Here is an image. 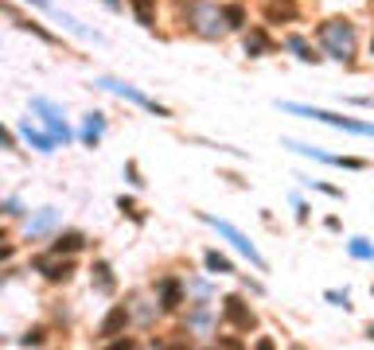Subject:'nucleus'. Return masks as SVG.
<instances>
[{
    "label": "nucleus",
    "instance_id": "nucleus-3",
    "mask_svg": "<svg viewBox=\"0 0 374 350\" xmlns=\"http://www.w3.org/2000/svg\"><path fill=\"white\" fill-rule=\"evenodd\" d=\"M203 218H207V222H211V226H218V233H222V238H230V242H234V245H238V249L246 253V257H250V261H254V265H257V269H266V261H261V253H257V249H254V245H250V242H246V238H242V233H238V230H234V226H230V222H218V218H211V214H203Z\"/></svg>",
    "mask_w": 374,
    "mask_h": 350
},
{
    "label": "nucleus",
    "instance_id": "nucleus-6",
    "mask_svg": "<svg viewBox=\"0 0 374 350\" xmlns=\"http://www.w3.org/2000/svg\"><path fill=\"white\" fill-rule=\"evenodd\" d=\"M35 269H40L47 281H67L70 272H74V265H70V261H55V257H40Z\"/></svg>",
    "mask_w": 374,
    "mask_h": 350
},
{
    "label": "nucleus",
    "instance_id": "nucleus-10",
    "mask_svg": "<svg viewBox=\"0 0 374 350\" xmlns=\"http://www.w3.org/2000/svg\"><path fill=\"white\" fill-rule=\"evenodd\" d=\"M35 109H40V113H47V125H51V133H55V136H63V140H67V125H63V121H59V117H55V109H51L47 106V101H35Z\"/></svg>",
    "mask_w": 374,
    "mask_h": 350
},
{
    "label": "nucleus",
    "instance_id": "nucleus-21",
    "mask_svg": "<svg viewBox=\"0 0 374 350\" xmlns=\"http://www.w3.org/2000/svg\"><path fill=\"white\" fill-rule=\"evenodd\" d=\"M12 257V245H0V261H8Z\"/></svg>",
    "mask_w": 374,
    "mask_h": 350
},
{
    "label": "nucleus",
    "instance_id": "nucleus-9",
    "mask_svg": "<svg viewBox=\"0 0 374 350\" xmlns=\"http://www.w3.org/2000/svg\"><path fill=\"white\" fill-rule=\"evenodd\" d=\"M94 284H98V292H113V269L106 261L94 265Z\"/></svg>",
    "mask_w": 374,
    "mask_h": 350
},
{
    "label": "nucleus",
    "instance_id": "nucleus-20",
    "mask_svg": "<svg viewBox=\"0 0 374 350\" xmlns=\"http://www.w3.org/2000/svg\"><path fill=\"white\" fill-rule=\"evenodd\" d=\"M351 253H355V257H371V245H363V242H355V245H351Z\"/></svg>",
    "mask_w": 374,
    "mask_h": 350
},
{
    "label": "nucleus",
    "instance_id": "nucleus-2",
    "mask_svg": "<svg viewBox=\"0 0 374 350\" xmlns=\"http://www.w3.org/2000/svg\"><path fill=\"white\" fill-rule=\"evenodd\" d=\"M293 113H304V117H316V121H327L335 128H347V133H363V136H374V125L366 121H351V117H339V113H327V109H304V106H288Z\"/></svg>",
    "mask_w": 374,
    "mask_h": 350
},
{
    "label": "nucleus",
    "instance_id": "nucleus-15",
    "mask_svg": "<svg viewBox=\"0 0 374 350\" xmlns=\"http://www.w3.org/2000/svg\"><path fill=\"white\" fill-rule=\"evenodd\" d=\"M222 19H227V28H242V19H246V12L238 8V4H230V8H222Z\"/></svg>",
    "mask_w": 374,
    "mask_h": 350
},
{
    "label": "nucleus",
    "instance_id": "nucleus-12",
    "mask_svg": "<svg viewBox=\"0 0 374 350\" xmlns=\"http://www.w3.org/2000/svg\"><path fill=\"white\" fill-rule=\"evenodd\" d=\"M133 12H137V19L145 28H152V0H133Z\"/></svg>",
    "mask_w": 374,
    "mask_h": 350
},
{
    "label": "nucleus",
    "instance_id": "nucleus-8",
    "mask_svg": "<svg viewBox=\"0 0 374 350\" xmlns=\"http://www.w3.org/2000/svg\"><path fill=\"white\" fill-rule=\"evenodd\" d=\"M160 303H164V311L179 308V281H164V284H160Z\"/></svg>",
    "mask_w": 374,
    "mask_h": 350
},
{
    "label": "nucleus",
    "instance_id": "nucleus-7",
    "mask_svg": "<svg viewBox=\"0 0 374 350\" xmlns=\"http://www.w3.org/2000/svg\"><path fill=\"white\" fill-rule=\"evenodd\" d=\"M125 323H129V311L125 308H113L106 319H101L98 335H101V339H109V335H121V331H125Z\"/></svg>",
    "mask_w": 374,
    "mask_h": 350
},
{
    "label": "nucleus",
    "instance_id": "nucleus-5",
    "mask_svg": "<svg viewBox=\"0 0 374 350\" xmlns=\"http://www.w3.org/2000/svg\"><path fill=\"white\" fill-rule=\"evenodd\" d=\"M222 315H227L238 331H250V327H254V311L238 300V296H227V300H222Z\"/></svg>",
    "mask_w": 374,
    "mask_h": 350
},
{
    "label": "nucleus",
    "instance_id": "nucleus-23",
    "mask_svg": "<svg viewBox=\"0 0 374 350\" xmlns=\"http://www.w3.org/2000/svg\"><path fill=\"white\" fill-rule=\"evenodd\" d=\"M371 55H374V39H371Z\"/></svg>",
    "mask_w": 374,
    "mask_h": 350
},
{
    "label": "nucleus",
    "instance_id": "nucleus-4",
    "mask_svg": "<svg viewBox=\"0 0 374 350\" xmlns=\"http://www.w3.org/2000/svg\"><path fill=\"white\" fill-rule=\"evenodd\" d=\"M101 86H106V90H113V94H125L129 101H137V106H145L148 113H156V117H168V109H164V106H156L152 97H145V94H140V90H133V86H121V82H113V78H101Z\"/></svg>",
    "mask_w": 374,
    "mask_h": 350
},
{
    "label": "nucleus",
    "instance_id": "nucleus-19",
    "mask_svg": "<svg viewBox=\"0 0 374 350\" xmlns=\"http://www.w3.org/2000/svg\"><path fill=\"white\" fill-rule=\"evenodd\" d=\"M0 148H16V136H12L4 125H0Z\"/></svg>",
    "mask_w": 374,
    "mask_h": 350
},
{
    "label": "nucleus",
    "instance_id": "nucleus-18",
    "mask_svg": "<svg viewBox=\"0 0 374 350\" xmlns=\"http://www.w3.org/2000/svg\"><path fill=\"white\" fill-rule=\"evenodd\" d=\"M288 47H293V51H296V55H300V58H316L312 51L304 47V39H288Z\"/></svg>",
    "mask_w": 374,
    "mask_h": 350
},
{
    "label": "nucleus",
    "instance_id": "nucleus-11",
    "mask_svg": "<svg viewBox=\"0 0 374 350\" xmlns=\"http://www.w3.org/2000/svg\"><path fill=\"white\" fill-rule=\"evenodd\" d=\"M74 249H82V233H63L55 242V253H74Z\"/></svg>",
    "mask_w": 374,
    "mask_h": 350
},
{
    "label": "nucleus",
    "instance_id": "nucleus-22",
    "mask_svg": "<svg viewBox=\"0 0 374 350\" xmlns=\"http://www.w3.org/2000/svg\"><path fill=\"white\" fill-rule=\"evenodd\" d=\"M31 4H47V0H31Z\"/></svg>",
    "mask_w": 374,
    "mask_h": 350
},
{
    "label": "nucleus",
    "instance_id": "nucleus-17",
    "mask_svg": "<svg viewBox=\"0 0 374 350\" xmlns=\"http://www.w3.org/2000/svg\"><path fill=\"white\" fill-rule=\"evenodd\" d=\"M207 269H215V272H230V261L222 257V253H207Z\"/></svg>",
    "mask_w": 374,
    "mask_h": 350
},
{
    "label": "nucleus",
    "instance_id": "nucleus-14",
    "mask_svg": "<svg viewBox=\"0 0 374 350\" xmlns=\"http://www.w3.org/2000/svg\"><path fill=\"white\" fill-rule=\"evenodd\" d=\"M24 136H28L31 144H40L43 152H51V148H55V140H51V136H43V133H35V128L31 125H24Z\"/></svg>",
    "mask_w": 374,
    "mask_h": 350
},
{
    "label": "nucleus",
    "instance_id": "nucleus-13",
    "mask_svg": "<svg viewBox=\"0 0 374 350\" xmlns=\"http://www.w3.org/2000/svg\"><path fill=\"white\" fill-rule=\"evenodd\" d=\"M246 51H250V55H261V51H269V39L261 35V31H250V39H246Z\"/></svg>",
    "mask_w": 374,
    "mask_h": 350
},
{
    "label": "nucleus",
    "instance_id": "nucleus-1",
    "mask_svg": "<svg viewBox=\"0 0 374 350\" xmlns=\"http://www.w3.org/2000/svg\"><path fill=\"white\" fill-rule=\"evenodd\" d=\"M320 43L335 58H351L355 55V28L347 19H327V24H320Z\"/></svg>",
    "mask_w": 374,
    "mask_h": 350
},
{
    "label": "nucleus",
    "instance_id": "nucleus-16",
    "mask_svg": "<svg viewBox=\"0 0 374 350\" xmlns=\"http://www.w3.org/2000/svg\"><path fill=\"white\" fill-rule=\"evenodd\" d=\"M277 12H281V16H293V0H269V19H277Z\"/></svg>",
    "mask_w": 374,
    "mask_h": 350
}]
</instances>
